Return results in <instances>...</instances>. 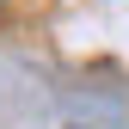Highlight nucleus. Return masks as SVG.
Returning <instances> with one entry per match:
<instances>
[{"label": "nucleus", "instance_id": "f257e3e1", "mask_svg": "<svg viewBox=\"0 0 129 129\" xmlns=\"http://www.w3.org/2000/svg\"><path fill=\"white\" fill-rule=\"evenodd\" d=\"M68 129H86V123H68Z\"/></svg>", "mask_w": 129, "mask_h": 129}]
</instances>
